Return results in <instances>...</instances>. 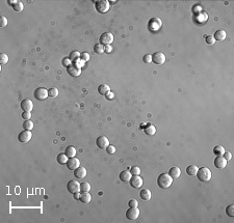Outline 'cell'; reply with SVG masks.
<instances>
[{"mask_svg": "<svg viewBox=\"0 0 234 223\" xmlns=\"http://www.w3.org/2000/svg\"><path fill=\"white\" fill-rule=\"evenodd\" d=\"M80 59L84 62L88 61L90 60V54L86 53V52H82V53H80Z\"/></svg>", "mask_w": 234, "mask_h": 223, "instance_id": "cell-41", "label": "cell"}, {"mask_svg": "<svg viewBox=\"0 0 234 223\" xmlns=\"http://www.w3.org/2000/svg\"><path fill=\"white\" fill-rule=\"evenodd\" d=\"M65 154L68 156V158H73L76 156V148L74 146H68L66 148V152Z\"/></svg>", "mask_w": 234, "mask_h": 223, "instance_id": "cell-27", "label": "cell"}, {"mask_svg": "<svg viewBox=\"0 0 234 223\" xmlns=\"http://www.w3.org/2000/svg\"><path fill=\"white\" fill-rule=\"evenodd\" d=\"M13 8H14V10H15V12H17V13H21V12L23 10V8H24V4L21 2V1H18V2L16 3V4L13 6Z\"/></svg>", "mask_w": 234, "mask_h": 223, "instance_id": "cell-33", "label": "cell"}, {"mask_svg": "<svg viewBox=\"0 0 234 223\" xmlns=\"http://www.w3.org/2000/svg\"><path fill=\"white\" fill-rule=\"evenodd\" d=\"M95 7H96V10L98 13L105 14L109 10L110 4H109V2L106 1V0H99V1H96Z\"/></svg>", "mask_w": 234, "mask_h": 223, "instance_id": "cell-3", "label": "cell"}, {"mask_svg": "<svg viewBox=\"0 0 234 223\" xmlns=\"http://www.w3.org/2000/svg\"><path fill=\"white\" fill-rule=\"evenodd\" d=\"M79 200H80L82 203H90L92 200V195L90 194L88 192H81Z\"/></svg>", "mask_w": 234, "mask_h": 223, "instance_id": "cell-20", "label": "cell"}, {"mask_svg": "<svg viewBox=\"0 0 234 223\" xmlns=\"http://www.w3.org/2000/svg\"><path fill=\"white\" fill-rule=\"evenodd\" d=\"M196 175L201 182H209L211 179V171L207 167H201L198 169Z\"/></svg>", "mask_w": 234, "mask_h": 223, "instance_id": "cell-2", "label": "cell"}, {"mask_svg": "<svg viewBox=\"0 0 234 223\" xmlns=\"http://www.w3.org/2000/svg\"><path fill=\"white\" fill-rule=\"evenodd\" d=\"M140 196L143 200L148 201V200L151 199V197H152V192H151L149 189H143L142 191H140Z\"/></svg>", "mask_w": 234, "mask_h": 223, "instance_id": "cell-21", "label": "cell"}, {"mask_svg": "<svg viewBox=\"0 0 234 223\" xmlns=\"http://www.w3.org/2000/svg\"><path fill=\"white\" fill-rule=\"evenodd\" d=\"M62 65H65V67H69V65H71V60L70 58H64V60H62Z\"/></svg>", "mask_w": 234, "mask_h": 223, "instance_id": "cell-49", "label": "cell"}, {"mask_svg": "<svg viewBox=\"0 0 234 223\" xmlns=\"http://www.w3.org/2000/svg\"><path fill=\"white\" fill-rule=\"evenodd\" d=\"M112 51V48L110 45H108V46H104V52H106V53H110V52Z\"/></svg>", "mask_w": 234, "mask_h": 223, "instance_id": "cell-51", "label": "cell"}, {"mask_svg": "<svg viewBox=\"0 0 234 223\" xmlns=\"http://www.w3.org/2000/svg\"><path fill=\"white\" fill-rule=\"evenodd\" d=\"M169 174L173 179H179L180 175H181V170H180L179 167L175 166V167H172L169 170Z\"/></svg>", "mask_w": 234, "mask_h": 223, "instance_id": "cell-18", "label": "cell"}, {"mask_svg": "<svg viewBox=\"0 0 234 223\" xmlns=\"http://www.w3.org/2000/svg\"><path fill=\"white\" fill-rule=\"evenodd\" d=\"M173 183V179L170 176L169 173H161L159 174L158 179H157V185L162 189H168L170 188Z\"/></svg>", "mask_w": 234, "mask_h": 223, "instance_id": "cell-1", "label": "cell"}, {"mask_svg": "<svg viewBox=\"0 0 234 223\" xmlns=\"http://www.w3.org/2000/svg\"><path fill=\"white\" fill-rule=\"evenodd\" d=\"M31 137H32V134H31L30 131H28V130H24V131H22L21 133H19L18 140L22 143H26L31 139Z\"/></svg>", "mask_w": 234, "mask_h": 223, "instance_id": "cell-11", "label": "cell"}, {"mask_svg": "<svg viewBox=\"0 0 234 223\" xmlns=\"http://www.w3.org/2000/svg\"><path fill=\"white\" fill-rule=\"evenodd\" d=\"M106 152H107V154H109V155H114V153H116V148H114V145H110L109 144L108 146H107L106 148Z\"/></svg>", "mask_w": 234, "mask_h": 223, "instance_id": "cell-43", "label": "cell"}, {"mask_svg": "<svg viewBox=\"0 0 234 223\" xmlns=\"http://www.w3.org/2000/svg\"><path fill=\"white\" fill-rule=\"evenodd\" d=\"M79 197H80V193H79V192L74 193V198H75L76 200H79Z\"/></svg>", "mask_w": 234, "mask_h": 223, "instance_id": "cell-53", "label": "cell"}, {"mask_svg": "<svg viewBox=\"0 0 234 223\" xmlns=\"http://www.w3.org/2000/svg\"><path fill=\"white\" fill-rule=\"evenodd\" d=\"M48 97H49L48 96V90L45 89V88L39 87L34 90V98H36V100H39V101H44Z\"/></svg>", "mask_w": 234, "mask_h": 223, "instance_id": "cell-8", "label": "cell"}, {"mask_svg": "<svg viewBox=\"0 0 234 223\" xmlns=\"http://www.w3.org/2000/svg\"><path fill=\"white\" fill-rule=\"evenodd\" d=\"M192 12H194V14H195V15L201 13V12H202V6H201L200 4H196L195 6L192 7Z\"/></svg>", "mask_w": 234, "mask_h": 223, "instance_id": "cell-44", "label": "cell"}, {"mask_svg": "<svg viewBox=\"0 0 234 223\" xmlns=\"http://www.w3.org/2000/svg\"><path fill=\"white\" fill-rule=\"evenodd\" d=\"M226 214L229 217H234V205H229L226 207Z\"/></svg>", "mask_w": 234, "mask_h": 223, "instance_id": "cell-36", "label": "cell"}, {"mask_svg": "<svg viewBox=\"0 0 234 223\" xmlns=\"http://www.w3.org/2000/svg\"><path fill=\"white\" fill-rule=\"evenodd\" d=\"M74 175L76 179H84L86 176V169L84 167L79 166L76 170H74Z\"/></svg>", "mask_w": 234, "mask_h": 223, "instance_id": "cell-19", "label": "cell"}, {"mask_svg": "<svg viewBox=\"0 0 234 223\" xmlns=\"http://www.w3.org/2000/svg\"><path fill=\"white\" fill-rule=\"evenodd\" d=\"M94 51L96 52L97 54H102L104 52V46L101 44H96L94 46Z\"/></svg>", "mask_w": 234, "mask_h": 223, "instance_id": "cell-35", "label": "cell"}, {"mask_svg": "<svg viewBox=\"0 0 234 223\" xmlns=\"http://www.w3.org/2000/svg\"><path fill=\"white\" fill-rule=\"evenodd\" d=\"M96 144L99 148L104 150V148H106L109 145V140L108 138L105 137V136H99L96 140Z\"/></svg>", "mask_w": 234, "mask_h": 223, "instance_id": "cell-13", "label": "cell"}, {"mask_svg": "<svg viewBox=\"0 0 234 223\" xmlns=\"http://www.w3.org/2000/svg\"><path fill=\"white\" fill-rule=\"evenodd\" d=\"M91 190V185L88 182H84L82 184H80V191L81 192H90Z\"/></svg>", "mask_w": 234, "mask_h": 223, "instance_id": "cell-31", "label": "cell"}, {"mask_svg": "<svg viewBox=\"0 0 234 223\" xmlns=\"http://www.w3.org/2000/svg\"><path fill=\"white\" fill-rule=\"evenodd\" d=\"M105 98H106L107 100H112V99L114 98V93L112 92V91H109V92L107 93L106 96H105Z\"/></svg>", "mask_w": 234, "mask_h": 223, "instance_id": "cell-50", "label": "cell"}, {"mask_svg": "<svg viewBox=\"0 0 234 223\" xmlns=\"http://www.w3.org/2000/svg\"><path fill=\"white\" fill-rule=\"evenodd\" d=\"M131 176H132V174L130 173V171L124 170L120 173V179L122 182H129V179H131Z\"/></svg>", "mask_w": 234, "mask_h": 223, "instance_id": "cell-26", "label": "cell"}, {"mask_svg": "<svg viewBox=\"0 0 234 223\" xmlns=\"http://www.w3.org/2000/svg\"><path fill=\"white\" fill-rule=\"evenodd\" d=\"M130 186L135 189H138L143 186V177H140V175H132L131 179H129Z\"/></svg>", "mask_w": 234, "mask_h": 223, "instance_id": "cell-9", "label": "cell"}, {"mask_svg": "<svg viewBox=\"0 0 234 223\" xmlns=\"http://www.w3.org/2000/svg\"><path fill=\"white\" fill-rule=\"evenodd\" d=\"M69 58H70L71 61H75L76 59L80 58V53L78 51H72L69 55Z\"/></svg>", "mask_w": 234, "mask_h": 223, "instance_id": "cell-30", "label": "cell"}, {"mask_svg": "<svg viewBox=\"0 0 234 223\" xmlns=\"http://www.w3.org/2000/svg\"><path fill=\"white\" fill-rule=\"evenodd\" d=\"M8 55L5 54V53H1L0 54V63L1 65H5V63H8Z\"/></svg>", "mask_w": 234, "mask_h": 223, "instance_id": "cell-37", "label": "cell"}, {"mask_svg": "<svg viewBox=\"0 0 234 223\" xmlns=\"http://www.w3.org/2000/svg\"><path fill=\"white\" fill-rule=\"evenodd\" d=\"M226 150H225L224 146H222V145H216L214 148H213V154L216 156H223Z\"/></svg>", "mask_w": 234, "mask_h": 223, "instance_id": "cell-28", "label": "cell"}, {"mask_svg": "<svg viewBox=\"0 0 234 223\" xmlns=\"http://www.w3.org/2000/svg\"><path fill=\"white\" fill-rule=\"evenodd\" d=\"M48 96L50 97V98H56L57 96H58V89L57 88H55V87H51L48 90Z\"/></svg>", "mask_w": 234, "mask_h": 223, "instance_id": "cell-32", "label": "cell"}, {"mask_svg": "<svg viewBox=\"0 0 234 223\" xmlns=\"http://www.w3.org/2000/svg\"><path fill=\"white\" fill-rule=\"evenodd\" d=\"M162 26V21L159 18H152L149 21L148 27L152 31H158Z\"/></svg>", "mask_w": 234, "mask_h": 223, "instance_id": "cell-6", "label": "cell"}, {"mask_svg": "<svg viewBox=\"0 0 234 223\" xmlns=\"http://www.w3.org/2000/svg\"><path fill=\"white\" fill-rule=\"evenodd\" d=\"M227 163H228V161L223 156H216V160H214V166L218 169H224L227 166Z\"/></svg>", "mask_w": 234, "mask_h": 223, "instance_id": "cell-15", "label": "cell"}, {"mask_svg": "<svg viewBox=\"0 0 234 223\" xmlns=\"http://www.w3.org/2000/svg\"><path fill=\"white\" fill-rule=\"evenodd\" d=\"M17 2H18V1H16V0H8V4L12 5V6H14V5H15Z\"/></svg>", "mask_w": 234, "mask_h": 223, "instance_id": "cell-52", "label": "cell"}, {"mask_svg": "<svg viewBox=\"0 0 234 223\" xmlns=\"http://www.w3.org/2000/svg\"><path fill=\"white\" fill-rule=\"evenodd\" d=\"M198 169H199V168H198L197 165H195V164H192V165L187 166V167H186V173L188 174V175H190V176H194V175H196V174H197Z\"/></svg>", "mask_w": 234, "mask_h": 223, "instance_id": "cell-23", "label": "cell"}, {"mask_svg": "<svg viewBox=\"0 0 234 223\" xmlns=\"http://www.w3.org/2000/svg\"><path fill=\"white\" fill-rule=\"evenodd\" d=\"M213 37H214V39H216V41H224V39L227 37L226 31L223 30V29H220V30L216 31V33H214Z\"/></svg>", "mask_w": 234, "mask_h": 223, "instance_id": "cell-22", "label": "cell"}, {"mask_svg": "<svg viewBox=\"0 0 234 223\" xmlns=\"http://www.w3.org/2000/svg\"><path fill=\"white\" fill-rule=\"evenodd\" d=\"M67 189L72 194L77 193V192L80 191V184L77 181H70L67 184Z\"/></svg>", "mask_w": 234, "mask_h": 223, "instance_id": "cell-10", "label": "cell"}, {"mask_svg": "<svg viewBox=\"0 0 234 223\" xmlns=\"http://www.w3.org/2000/svg\"><path fill=\"white\" fill-rule=\"evenodd\" d=\"M109 91H110V87L107 84H101L98 87V92L100 95H102V96H106Z\"/></svg>", "mask_w": 234, "mask_h": 223, "instance_id": "cell-25", "label": "cell"}, {"mask_svg": "<svg viewBox=\"0 0 234 223\" xmlns=\"http://www.w3.org/2000/svg\"><path fill=\"white\" fill-rule=\"evenodd\" d=\"M57 162L60 164H67L68 156L66 154H60V155L57 156Z\"/></svg>", "mask_w": 234, "mask_h": 223, "instance_id": "cell-29", "label": "cell"}, {"mask_svg": "<svg viewBox=\"0 0 234 223\" xmlns=\"http://www.w3.org/2000/svg\"><path fill=\"white\" fill-rule=\"evenodd\" d=\"M130 173L132 174V175H140V169L138 166H132L131 168H130Z\"/></svg>", "mask_w": 234, "mask_h": 223, "instance_id": "cell-38", "label": "cell"}, {"mask_svg": "<svg viewBox=\"0 0 234 223\" xmlns=\"http://www.w3.org/2000/svg\"><path fill=\"white\" fill-rule=\"evenodd\" d=\"M223 157L226 159L227 161H230L232 159V154L230 153V152H225V153H224V155H223Z\"/></svg>", "mask_w": 234, "mask_h": 223, "instance_id": "cell-47", "label": "cell"}, {"mask_svg": "<svg viewBox=\"0 0 234 223\" xmlns=\"http://www.w3.org/2000/svg\"><path fill=\"white\" fill-rule=\"evenodd\" d=\"M143 60L145 63H151V62H152V55L146 54L145 56L143 57Z\"/></svg>", "mask_w": 234, "mask_h": 223, "instance_id": "cell-45", "label": "cell"}, {"mask_svg": "<svg viewBox=\"0 0 234 223\" xmlns=\"http://www.w3.org/2000/svg\"><path fill=\"white\" fill-rule=\"evenodd\" d=\"M73 65H75L76 67H78V69H81V67H83V65H84V61H82L80 58H78L75 61H73Z\"/></svg>", "mask_w": 234, "mask_h": 223, "instance_id": "cell-40", "label": "cell"}, {"mask_svg": "<svg viewBox=\"0 0 234 223\" xmlns=\"http://www.w3.org/2000/svg\"><path fill=\"white\" fill-rule=\"evenodd\" d=\"M21 108L24 112H31L34 109V103L29 99H25L21 102Z\"/></svg>", "mask_w": 234, "mask_h": 223, "instance_id": "cell-12", "label": "cell"}, {"mask_svg": "<svg viewBox=\"0 0 234 223\" xmlns=\"http://www.w3.org/2000/svg\"><path fill=\"white\" fill-rule=\"evenodd\" d=\"M22 117H23L25 120H28L31 117V112H23V113H22Z\"/></svg>", "mask_w": 234, "mask_h": 223, "instance_id": "cell-48", "label": "cell"}, {"mask_svg": "<svg viewBox=\"0 0 234 223\" xmlns=\"http://www.w3.org/2000/svg\"><path fill=\"white\" fill-rule=\"evenodd\" d=\"M128 205L130 207H136L138 205V202L136 199H130L129 202H128Z\"/></svg>", "mask_w": 234, "mask_h": 223, "instance_id": "cell-46", "label": "cell"}, {"mask_svg": "<svg viewBox=\"0 0 234 223\" xmlns=\"http://www.w3.org/2000/svg\"><path fill=\"white\" fill-rule=\"evenodd\" d=\"M23 128L25 130H28V131H31V130L34 129V122H31L30 119H28V120H25L23 124Z\"/></svg>", "mask_w": 234, "mask_h": 223, "instance_id": "cell-34", "label": "cell"}, {"mask_svg": "<svg viewBox=\"0 0 234 223\" xmlns=\"http://www.w3.org/2000/svg\"><path fill=\"white\" fill-rule=\"evenodd\" d=\"M6 25H8V19H6V17H4V16H1V17H0V27H1V28H4Z\"/></svg>", "mask_w": 234, "mask_h": 223, "instance_id": "cell-39", "label": "cell"}, {"mask_svg": "<svg viewBox=\"0 0 234 223\" xmlns=\"http://www.w3.org/2000/svg\"><path fill=\"white\" fill-rule=\"evenodd\" d=\"M205 37H206V43H207L208 45H213L216 43V39H214L213 35H206Z\"/></svg>", "mask_w": 234, "mask_h": 223, "instance_id": "cell-42", "label": "cell"}, {"mask_svg": "<svg viewBox=\"0 0 234 223\" xmlns=\"http://www.w3.org/2000/svg\"><path fill=\"white\" fill-rule=\"evenodd\" d=\"M166 57L162 52H156V53H154V54L152 55V62H153L154 65H161L166 62Z\"/></svg>", "mask_w": 234, "mask_h": 223, "instance_id": "cell-4", "label": "cell"}, {"mask_svg": "<svg viewBox=\"0 0 234 223\" xmlns=\"http://www.w3.org/2000/svg\"><path fill=\"white\" fill-rule=\"evenodd\" d=\"M100 44L103 46H108L114 41V34L112 32H104L100 36Z\"/></svg>", "mask_w": 234, "mask_h": 223, "instance_id": "cell-5", "label": "cell"}, {"mask_svg": "<svg viewBox=\"0 0 234 223\" xmlns=\"http://www.w3.org/2000/svg\"><path fill=\"white\" fill-rule=\"evenodd\" d=\"M68 74H70L72 77H78L81 74V69H78L74 65H71L67 67Z\"/></svg>", "mask_w": 234, "mask_h": 223, "instance_id": "cell-17", "label": "cell"}, {"mask_svg": "<svg viewBox=\"0 0 234 223\" xmlns=\"http://www.w3.org/2000/svg\"><path fill=\"white\" fill-rule=\"evenodd\" d=\"M208 19V15L205 12H201V13L195 15V21L199 24H204L207 21Z\"/></svg>", "mask_w": 234, "mask_h": 223, "instance_id": "cell-16", "label": "cell"}, {"mask_svg": "<svg viewBox=\"0 0 234 223\" xmlns=\"http://www.w3.org/2000/svg\"><path fill=\"white\" fill-rule=\"evenodd\" d=\"M67 166H68V169L69 170H76V169L80 166V162L78 160L77 158L73 157V158H69L67 162Z\"/></svg>", "mask_w": 234, "mask_h": 223, "instance_id": "cell-14", "label": "cell"}, {"mask_svg": "<svg viewBox=\"0 0 234 223\" xmlns=\"http://www.w3.org/2000/svg\"><path fill=\"white\" fill-rule=\"evenodd\" d=\"M144 132L147 135H149V136H153L156 133V128L154 127L153 124H147V126L144 128Z\"/></svg>", "mask_w": 234, "mask_h": 223, "instance_id": "cell-24", "label": "cell"}, {"mask_svg": "<svg viewBox=\"0 0 234 223\" xmlns=\"http://www.w3.org/2000/svg\"><path fill=\"white\" fill-rule=\"evenodd\" d=\"M140 216V210L136 207H129L127 211H126V218L128 220H131V221H134L136 220Z\"/></svg>", "mask_w": 234, "mask_h": 223, "instance_id": "cell-7", "label": "cell"}]
</instances>
